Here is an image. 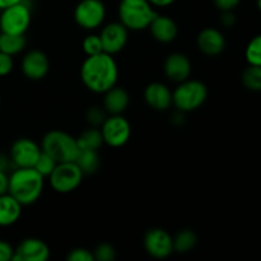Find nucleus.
Listing matches in <instances>:
<instances>
[{
	"label": "nucleus",
	"instance_id": "39",
	"mask_svg": "<svg viewBox=\"0 0 261 261\" xmlns=\"http://www.w3.org/2000/svg\"><path fill=\"white\" fill-rule=\"evenodd\" d=\"M19 2H22V0H0V10L5 9V8L10 7L13 4H17Z\"/></svg>",
	"mask_w": 261,
	"mask_h": 261
},
{
	"label": "nucleus",
	"instance_id": "34",
	"mask_svg": "<svg viewBox=\"0 0 261 261\" xmlns=\"http://www.w3.org/2000/svg\"><path fill=\"white\" fill-rule=\"evenodd\" d=\"M213 2L214 5L219 10H222V12H228V10H233L240 4L241 0H213Z\"/></svg>",
	"mask_w": 261,
	"mask_h": 261
},
{
	"label": "nucleus",
	"instance_id": "30",
	"mask_svg": "<svg viewBox=\"0 0 261 261\" xmlns=\"http://www.w3.org/2000/svg\"><path fill=\"white\" fill-rule=\"evenodd\" d=\"M106 114L107 112L105 111V109L98 106H93L87 111L86 114V119L92 126L97 127V126H101L103 124V121L106 120Z\"/></svg>",
	"mask_w": 261,
	"mask_h": 261
},
{
	"label": "nucleus",
	"instance_id": "16",
	"mask_svg": "<svg viewBox=\"0 0 261 261\" xmlns=\"http://www.w3.org/2000/svg\"><path fill=\"white\" fill-rule=\"evenodd\" d=\"M144 101L155 111H166L172 106V92L166 84L154 82L145 87Z\"/></svg>",
	"mask_w": 261,
	"mask_h": 261
},
{
	"label": "nucleus",
	"instance_id": "28",
	"mask_svg": "<svg viewBox=\"0 0 261 261\" xmlns=\"http://www.w3.org/2000/svg\"><path fill=\"white\" fill-rule=\"evenodd\" d=\"M83 51L86 53L87 56L97 55L99 53H103V47H102L101 38L99 35H88L83 40Z\"/></svg>",
	"mask_w": 261,
	"mask_h": 261
},
{
	"label": "nucleus",
	"instance_id": "26",
	"mask_svg": "<svg viewBox=\"0 0 261 261\" xmlns=\"http://www.w3.org/2000/svg\"><path fill=\"white\" fill-rule=\"evenodd\" d=\"M246 59L250 65L261 66V35L252 38L247 45Z\"/></svg>",
	"mask_w": 261,
	"mask_h": 261
},
{
	"label": "nucleus",
	"instance_id": "14",
	"mask_svg": "<svg viewBox=\"0 0 261 261\" xmlns=\"http://www.w3.org/2000/svg\"><path fill=\"white\" fill-rule=\"evenodd\" d=\"M20 69L25 78L31 81H40L47 75L50 61L47 55L41 50H31L22 59Z\"/></svg>",
	"mask_w": 261,
	"mask_h": 261
},
{
	"label": "nucleus",
	"instance_id": "38",
	"mask_svg": "<svg viewBox=\"0 0 261 261\" xmlns=\"http://www.w3.org/2000/svg\"><path fill=\"white\" fill-rule=\"evenodd\" d=\"M149 2H150V4L153 5V7L165 8V7H168V5L173 4L176 0H149Z\"/></svg>",
	"mask_w": 261,
	"mask_h": 261
},
{
	"label": "nucleus",
	"instance_id": "31",
	"mask_svg": "<svg viewBox=\"0 0 261 261\" xmlns=\"http://www.w3.org/2000/svg\"><path fill=\"white\" fill-rule=\"evenodd\" d=\"M66 260L69 261H94L93 252L84 247H76L73 249L66 256Z\"/></svg>",
	"mask_w": 261,
	"mask_h": 261
},
{
	"label": "nucleus",
	"instance_id": "25",
	"mask_svg": "<svg viewBox=\"0 0 261 261\" xmlns=\"http://www.w3.org/2000/svg\"><path fill=\"white\" fill-rule=\"evenodd\" d=\"M242 83L251 91H261V66L250 65L242 74Z\"/></svg>",
	"mask_w": 261,
	"mask_h": 261
},
{
	"label": "nucleus",
	"instance_id": "27",
	"mask_svg": "<svg viewBox=\"0 0 261 261\" xmlns=\"http://www.w3.org/2000/svg\"><path fill=\"white\" fill-rule=\"evenodd\" d=\"M56 165H58V162L51 155H48L45 152H41L40 157H38L37 162L35 163L33 168H36L43 177H48L54 171V168L56 167Z\"/></svg>",
	"mask_w": 261,
	"mask_h": 261
},
{
	"label": "nucleus",
	"instance_id": "20",
	"mask_svg": "<svg viewBox=\"0 0 261 261\" xmlns=\"http://www.w3.org/2000/svg\"><path fill=\"white\" fill-rule=\"evenodd\" d=\"M22 214V204L18 203L9 193L0 195V227H9L17 223Z\"/></svg>",
	"mask_w": 261,
	"mask_h": 261
},
{
	"label": "nucleus",
	"instance_id": "35",
	"mask_svg": "<svg viewBox=\"0 0 261 261\" xmlns=\"http://www.w3.org/2000/svg\"><path fill=\"white\" fill-rule=\"evenodd\" d=\"M8 182H9V176L5 171H0V195L8 193Z\"/></svg>",
	"mask_w": 261,
	"mask_h": 261
},
{
	"label": "nucleus",
	"instance_id": "18",
	"mask_svg": "<svg viewBox=\"0 0 261 261\" xmlns=\"http://www.w3.org/2000/svg\"><path fill=\"white\" fill-rule=\"evenodd\" d=\"M148 28L150 30L153 38L161 43L172 42L178 33L176 22L167 15L157 14Z\"/></svg>",
	"mask_w": 261,
	"mask_h": 261
},
{
	"label": "nucleus",
	"instance_id": "36",
	"mask_svg": "<svg viewBox=\"0 0 261 261\" xmlns=\"http://www.w3.org/2000/svg\"><path fill=\"white\" fill-rule=\"evenodd\" d=\"M222 24L226 25V27H232L234 23V15L232 14V10H228V12H223V15L221 18Z\"/></svg>",
	"mask_w": 261,
	"mask_h": 261
},
{
	"label": "nucleus",
	"instance_id": "22",
	"mask_svg": "<svg viewBox=\"0 0 261 261\" xmlns=\"http://www.w3.org/2000/svg\"><path fill=\"white\" fill-rule=\"evenodd\" d=\"M25 40L24 35H10V33L0 32V51L14 56L24 50Z\"/></svg>",
	"mask_w": 261,
	"mask_h": 261
},
{
	"label": "nucleus",
	"instance_id": "42",
	"mask_svg": "<svg viewBox=\"0 0 261 261\" xmlns=\"http://www.w3.org/2000/svg\"><path fill=\"white\" fill-rule=\"evenodd\" d=\"M31 2H32V0H31Z\"/></svg>",
	"mask_w": 261,
	"mask_h": 261
},
{
	"label": "nucleus",
	"instance_id": "13",
	"mask_svg": "<svg viewBox=\"0 0 261 261\" xmlns=\"http://www.w3.org/2000/svg\"><path fill=\"white\" fill-rule=\"evenodd\" d=\"M50 257V249L40 239L30 237L19 242L14 249L12 261H46Z\"/></svg>",
	"mask_w": 261,
	"mask_h": 261
},
{
	"label": "nucleus",
	"instance_id": "7",
	"mask_svg": "<svg viewBox=\"0 0 261 261\" xmlns=\"http://www.w3.org/2000/svg\"><path fill=\"white\" fill-rule=\"evenodd\" d=\"M31 24V10L24 2H19L2 9L0 32L10 35H24Z\"/></svg>",
	"mask_w": 261,
	"mask_h": 261
},
{
	"label": "nucleus",
	"instance_id": "40",
	"mask_svg": "<svg viewBox=\"0 0 261 261\" xmlns=\"http://www.w3.org/2000/svg\"><path fill=\"white\" fill-rule=\"evenodd\" d=\"M257 8H259V10L261 12V0H257Z\"/></svg>",
	"mask_w": 261,
	"mask_h": 261
},
{
	"label": "nucleus",
	"instance_id": "33",
	"mask_svg": "<svg viewBox=\"0 0 261 261\" xmlns=\"http://www.w3.org/2000/svg\"><path fill=\"white\" fill-rule=\"evenodd\" d=\"M13 254H14V249L12 245L0 240V261H10L13 259Z\"/></svg>",
	"mask_w": 261,
	"mask_h": 261
},
{
	"label": "nucleus",
	"instance_id": "10",
	"mask_svg": "<svg viewBox=\"0 0 261 261\" xmlns=\"http://www.w3.org/2000/svg\"><path fill=\"white\" fill-rule=\"evenodd\" d=\"M41 145H38L35 140L28 139V138H20L17 139L10 147L9 158L12 161V165L15 168H27L33 167L40 157Z\"/></svg>",
	"mask_w": 261,
	"mask_h": 261
},
{
	"label": "nucleus",
	"instance_id": "17",
	"mask_svg": "<svg viewBox=\"0 0 261 261\" xmlns=\"http://www.w3.org/2000/svg\"><path fill=\"white\" fill-rule=\"evenodd\" d=\"M198 48L208 56H217L226 47V40L221 31L216 28H204L196 38Z\"/></svg>",
	"mask_w": 261,
	"mask_h": 261
},
{
	"label": "nucleus",
	"instance_id": "1",
	"mask_svg": "<svg viewBox=\"0 0 261 261\" xmlns=\"http://www.w3.org/2000/svg\"><path fill=\"white\" fill-rule=\"evenodd\" d=\"M81 78L84 86L94 93H105L116 86L119 78V68L107 53L87 56L81 66Z\"/></svg>",
	"mask_w": 261,
	"mask_h": 261
},
{
	"label": "nucleus",
	"instance_id": "29",
	"mask_svg": "<svg viewBox=\"0 0 261 261\" xmlns=\"http://www.w3.org/2000/svg\"><path fill=\"white\" fill-rule=\"evenodd\" d=\"M92 252H93L94 261H114L116 259V250L107 242L99 244Z\"/></svg>",
	"mask_w": 261,
	"mask_h": 261
},
{
	"label": "nucleus",
	"instance_id": "12",
	"mask_svg": "<svg viewBox=\"0 0 261 261\" xmlns=\"http://www.w3.org/2000/svg\"><path fill=\"white\" fill-rule=\"evenodd\" d=\"M127 28L122 23L114 22L105 25L99 33L103 53L115 55L120 53L127 43Z\"/></svg>",
	"mask_w": 261,
	"mask_h": 261
},
{
	"label": "nucleus",
	"instance_id": "23",
	"mask_svg": "<svg viewBox=\"0 0 261 261\" xmlns=\"http://www.w3.org/2000/svg\"><path fill=\"white\" fill-rule=\"evenodd\" d=\"M79 149H92V150H98L99 148L103 144V138H102L101 130L97 127L92 126L89 129L84 130L78 138Z\"/></svg>",
	"mask_w": 261,
	"mask_h": 261
},
{
	"label": "nucleus",
	"instance_id": "41",
	"mask_svg": "<svg viewBox=\"0 0 261 261\" xmlns=\"http://www.w3.org/2000/svg\"><path fill=\"white\" fill-rule=\"evenodd\" d=\"M0 103H2V97H0Z\"/></svg>",
	"mask_w": 261,
	"mask_h": 261
},
{
	"label": "nucleus",
	"instance_id": "6",
	"mask_svg": "<svg viewBox=\"0 0 261 261\" xmlns=\"http://www.w3.org/2000/svg\"><path fill=\"white\" fill-rule=\"evenodd\" d=\"M83 177L84 173L75 162H61L56 165L48 180L56 193L69 194L79 188Z\"/></svg>",
	"mask_w": 261,
	"mask_h": 261
},
{
	"label": "nucleus",
	"instance_id": "4",
	"mask_svg": "<svg viewBox=\"0 0 261 261\" xmlns=\"http://www.w3.org/2000/svg\"><path fill=\"white\" fill-rule=\"evenodd\" d=\"M41 149L51 155L58 163L74 162L81 152L76 138L61 130L48 132L42 138Z\"/></svg>",
	"mask_w": 261,
	"mask_h": 261
},
{
	"label": "nucleus",
	"instance_id": "37",
	"mask_svg": "<svg viewBox=\"0 0 261 261\" xmlns=\"http://www.w3.org/2000/svg\"><path fill=\"white\" fill-rule=\"evenodd\" d=\"M10 163H12L10 158L7 157L5 154H3V153H0V171H5V172H7Z\"/></svg>",
	"mask_w": 261,
	"mask_h": 261
},
{
	"label": "nucleus",
	"instance_id": "8",
	"mask_svg": "<svg viewBox=\"0 0 261 261\" xmlns=\"http://www.w3.org/2000/svg\"><path fill=\"white\" fill-rule=\"evenodd\" d=\"M101 134L105 144L120 148L126 144L132 135L129 121L122 115H110L101 125Z\"/></svg>",
	"mask_w": 261,
	"mask_h": 261
},
{
	"label": "nucleus",
	"instance_id": "3",
	"mask_svg": "<svg viewBox=\"0 0 261 261\" xmlns=\"http://www.w3.org/2000/svg\"><path fill=\"white\" fill-rule=\"evenodd\" d=\"M157 14L149 0H121L119 4L120 23L129 31L147 30Z\"/></svg>",
	"mask_w": 261,
	"mask_h": 261
},
{
	"label": "nucleus",
	"instance_id": "15",
	"mask_svg": "<svg viewBox=\"0 0 261 261\" xmlns=\"http://www.w3.org/2000/svg\"><path fill=\"white\" fill-rule=\"evenodd\" d=\"M166 76L175 83H181L190 78L191 61L181 53H173L167 56L163 65Z\"/></svg>",
	"mask_w": 261,
	"mask_h": 261
},
{
	"label": "nucleus",
	"instance_id": "5",
	"mask_svg": "<svg viewBox=\"0 0 261 261\" xmlns=\"http://www.w3.org/2000/svg\"><path fill=\"white\" fill-rule=\"evenodd\" d=\"M208 88L203 82L186 79L172 92V106L181 112L195 111L205 103Z\"/></svg>",
	"mask_w": 261,
	"mask_h": 261
},
{
	"label": "nucleus",
	"instance_id": "2",
	"mask_svg": "<svg viewBox=\"0 0 261 261\" xmlns=\"http://www.w3.org/2000/svg\"><path fill=\"white\" fill-rule=\"evenodd\" d=\"M43 176L36 168H15L9 176L8 193L22 204L31 205L40 199L43 190Z\"/></svg>",
	"mask_w": 261,
	"mask_h": 261
},
{
	"label": "nucleus",
	"instance_id": "24",
	"mask_svg": "<svg viewBox=\"0 0 261 261\" xmlns=\"http://www.w3.org/2000/svg\"><path fill=\"white\" fill-rule=\"evenodd\" d=\"M198 237L195 232L191 229H182L173 237V251L178 254H186L190 252L195 247Z\"/></svg>",
	"mask_w": 261,
	"mask_h": 261
},
{
	"label": "nucleus",
	"instance_id": "32",
	"mask_svg": "<svg viewBox=\"0 0 261 261\" xmlns=\"http://www.w3.org/2000/svg\"><path fill=\"white\" fill-rule=\"evenodd\" d=\"M13 68H14L13 56L0 51V76H5L12 73Z\"/></svg>",
	"mask_w": 261,
	"mask_h": 261
},
{
	"label": "nucleus",
	"instance_id": "9",
	"mask_svg": "<svg viewBox=\"0 0 261 261\" xmlns=\"http://www.w3.org/2000/svg\"><path fill=\"white\" fill-rule=\"evenodd\" d=\"M106 7L102 0H81L74 9V20L84 30H96L103 23Z\"/></svg>",
	"mask_w": 261,
	"mask_h": 261
},
{
	"label": "nucleus",
	"instance_id": "19",
	"mask_svg": "<svg viewBox=\"0 0 261 261\" xmlns=\"http://www.w3.org/2000/svg\"><path fill=\"white\" fill-rule=\"evenodd\" d=\"M103 109L110 115H121L129 106V93L119 86H114L105 92Z\"/></svg>",
	"mask_w": 261,
	"mask_h": 261
},
{
	"label": "nucleus",
	"instance_id": "21",
	"mask_svg": "<svg viewBox=\"0 0 261 261\" xmlns=\"http://www.w3.org/2000/svg\"><path fill=\"white\" fill-rule=\"evenodd\" d=\"M74 162L78 165L82 172L86 175H93L98 171L99 166H101V158H99L98 150L92 149H81L78 157Z\"/></svg>",
	"mask_w": 261,
	"mask_h": 261
},
{
	"label": "nucleus",
	"instance_id": "11",
	"mask_svg": "<svg viewBox=\"0 0 261 261\" xmlns=\"http://www.w3.org/2000/svg\"><path fill=\"white\" fill-rule=\"evenodd\" d=\"M143 245L148 255L154 259H166L173 251V237L162 228H152L145 233Z\"/></svg>",
	"mask_w": 261,
	"mask_h": 261
}]
</instances>
